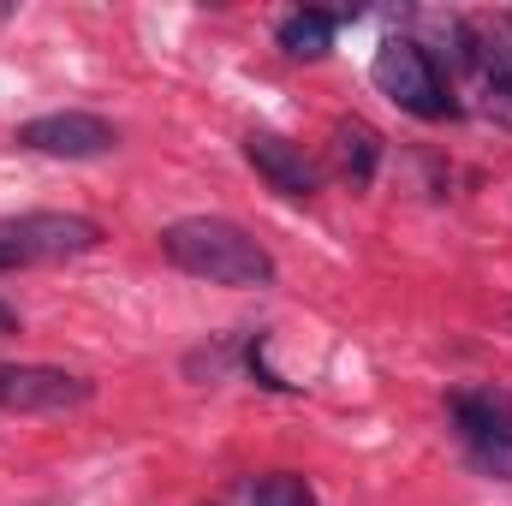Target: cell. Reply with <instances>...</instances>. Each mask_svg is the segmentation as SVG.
Masks as SVG:
<instances>
[{"label": "cell", "instance_id": "1", "mask_svg": "<svg viewBox=\"0 0 512 506\" xmlns=\"http://www.w3.org/2000/svg\"><path fill=\"white\" fill-rule=\"evenodd\" d=\"M161 256L209 286H274L280 274L262 239H251L239 221H221V215H185L161 227Z\"/></svg>", "mask_w": 512, "mask_h": 506}, {"label": "cell", "instance_id": "2", "mask_svg": "<svg viewBox=\"0 0 512 506\" xmlns=\"http://www.w3.org/2000/svg\"><path fill=\"white\" fill-rule=\"evenodd\" d=\"M370 78H376V90H382L387 102H399L417 120H453L459 114V102H453L435 54L417 36H387L382 48H376V60H370Z\"/></svg>", "mask_w": 512, "mask_h": 506}, {"label": "cell", "instance_id": "3", "mask_svg": "<svg viewBox=\"0 0 512 506\" xmlns=\"http://www.w3.org/2000/svg\"><path fill=\"white\" fill-rule=\"evenodd\" d=\"M102 245V227L90 215H60V209H36V215H0V274L30 268V262H66Z\"/></svg>", "mask_w": 512, "mask_h": 506}, {"label": "cell", "instance_id": "4", "mask_svg": "<svg viewBox=\"0 0 512 506\" xmlns=\"http://www.w3.org/2000/svg\"><path fill=\"white\" fill-rule=\"evenodd\" d=\"M96 381L78 370H54V364H0V411H30V417H54V411H78L90 405Z\"/></svg>", "mask_w": 512, "mask_h": 506}, {"label": "cell", "instance_id": "5", "mask_svg": "<svg viewBox=\"0 0 512 506\" xmlns=\"http://www.w3.org/2000/svg\"><path fill=\"white\" fill-rule=\"evenodd\" d=\"M18 143L36 149V155H60V161H90V155H108L120 143V126L102 120V114H84V108H66V114H42V120H24Z\"/></svg>", "mask_w": 512, "mask_h": 506}, {"label": "cell", "instance_id": "6", "mask_svg": "<svg viewBox=\"0 0 512 506\" xmlns=\"http://www.w3.org/2000/svg\"><path fill=\"white\" fill-rule=\"evenodd\" d=\"M245 161L268 179V191H280V197H292V203H310V197H316V167H310L304 149L286 143L280 131H251V137H245Z\"/></svg>", "mask_w": 512, "mask_h": 506}, {"label": "cell", "instance_id": "7", "mask_svg": "<svg viewBox=\"0 0 512 506\" xmlns=\"http://www.w3.org/2000/svg\"><path fill=\"white\" fill-rule=\"evenodd\" d=\"M376 167H382V131L370 126V120H340L334 126V173L352 191H364L376 179Z\"/></svg>", "mask_w": 512, "mask_h": 506}, {"label": "cell", "instance_id": "8", "mask_svg": "<svg viewBox=\"0 0 512 506\" xmlns=\"http://www.w3.org/2000/svg\"><path fill=\"white\" fill-rule=\"evenodd\" d=\"M334 30H340V12H316V6H304V12H286V18H280L274 42H280L286 60H322V54L334 48Z\"/></svg>", "mask_w": 512, "mask_h": 506}, {"label": "cell", "instance_id": "9", "mask_svg": "<svg viewBox=\"0 0 512 506\" xmlns=\"http://www.w3.org/2000/svg\"><path fill=\"white\" fill-rule=\"evenodd\" d=\"M453 423H459L465 447L501 441V435H512V399H501V393H453Z\"/></svg>", "mask_w": 512, "mask_h": 506}, {"label": "cell", "instance_id": "10", "mask_svg": "<svg viewBox=\"0 0 512 506\" xmlns=\"http://www.w3.org/2000/svg\"><path fill=\"white\" fill-rule=\"evenodd\" d=\"M245 506H316V489L298 471H268L245 483Z\"/></svg>", "mask_w": 512, "mask_h": 506}, {"label": "cell", "instance_id": "11", "mask_svg": "<svg viewBox=\"0 0 512 506\" xmlns=\"http://www.w3.org/2000/svg\"><path fill=\"white\" fill-rule=\"evenodd\" d=\"M471 465H477V471H489V477H507V483H512V435L471 447Z\"/></svg>", "mask_w": 512, "mask_h": 506}, {"label": "cell", "instance_id": "12", "mask_svg": "<svg viewBox=\"0 0 512 506\" xmlns=\"http://www.w3.org/2000/svg\"><path fill=\"white\" fill-rule=\"evenodd\" d=\"M477 108L495 126H512V84H477Z\"/></svg>", "mask_w": 512, "mask_h": 506}, {"label": "cell", "instance_id": "13", "mask_svg": "<svg viewBox=\"0 0 512 506\" xmlns=\"http://www.w3.org/2000/svg\"><path fill=\"white\" fill-rule=\"evenodd\" d=\"M6 334H18V310H12V304H0V340H6Z\"/></svg>", "mask_w": 512, "mask_h": 506}, {"label": "cell", "instance_id": "14", "mask_svg": "<svg viewBox=\"0 0 512 506\" xmlns=\"http://www.w3.org/2000/svg\"><path fill=\"white\" fill-rule=\"evenodd\" d=\"M6 18H12V0H0V24H6Z\"/></svg>", "mask_w": 512, "mask_h": 506}, {"label": "cell", "instance_id": "15", "mask_svg": "<svg viewBox=\"0 0 512 506\" xmlns=\"http://www.w3.org/2000/svg\"><path fill=\"white\" fill-rule=\"evenodd\" d=\"M507 24H512V12H507Z\"/></svg>", "mask_w": 512, "mask_h": 506}, {"label": "cell", "instance_id": "16", "mask_svg": "<svg viewBox=\"0 0 512 506\" xmlns=\"http://www.w3.org/2000/svg\"><path fill=\"white\" fill-rule=\"evenodd\" d=\"M203 506H209V501H203Z\"/></svg>", "mask_w": 512, "mask_h": 506}]
</instances>
